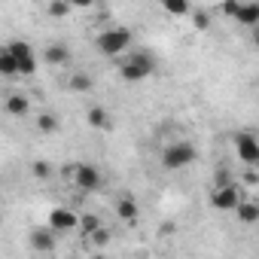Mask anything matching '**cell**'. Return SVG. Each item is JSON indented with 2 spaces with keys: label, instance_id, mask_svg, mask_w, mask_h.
I'll use <instances>...</instances> for the list:
<instances>
[{
  "label": "cell",
  "instance_id": "obj_1",
  "mask_svg": "<svg viewBox=\"0 0 259 259\" xmlns=\"http://www.w3.org/2000/svg\"><path fill=\"white\" fill-rule=\"evenodd\" d=\"M132 40H135V34L128 31V28L113 25V28L98 31V37H95V49H98L101 55H107V58H116V55H122V52L132 49Z\"/></svg>",
  "mask_w": 259,
  "mask_h": 259
},
{
  "label": "cell",
  "instance_id": "obj_2",
  "mask_svg": "<svg viewBox=\"0 0 259 259\" xmlns=\"http://www.w3.org/2000/svg\"><path fill=\"white\" fill-rule=\"evenodd\" d=\"M162 168L165 171H183V168H189L195 159H198V147L192 144V141H171L165 150H162Z\"/></svg>",
  "mask_w": 259,
  "mask_h": 259
},
{
  "label": "cell",
  "instance_id": "obj_3",
  "mask_svg": "<svg viewBox=\"0 0 259 259\" xmlns=\"http://www.w3.org/2000/svg\"><path fill=\"white\" fill-rule=\"evenodd\" d=\"M153 73H156V58L150 52H132L119 64V79L122 82H141V79H147Z\"/></svg>",
  "mask_w": 259,
  "mask_h": 259
},
{
  "label": "cell",
  "instance_id": "obj_4",
  "mask_svg": "<svg viewBox=\"0 0 259 259\" xmlns=\"http://www.w3.org/2000/svg\"><path fill=\"white\" fill-rule=\"evenodd\" d=\"M67 174H70L73 189L82 192V195H92V192H101L104 189V171L98 165H92V162H76Z\"/></svg>",
  "mask_w": 259,
  "mask_h": 259
},
{
  "label": "cell",
  "instance_id": "obj_5",
  "mask_svg": "<svg viewBox=\"0 0 259 259\" xmlns=\"http://www.w3.org/2000/svg\"><path fill=\"white\" fill-rule=\"evenodd\" d=\"M244 201L238 183H213L210 195H207V204L210 210H220V213H235V207Z\"/></svg>",
  "mask_w": 259,
  "mask_h": 259
},
{
  "label": "cell",
  "instance_id": "obj_6",
  "mask_svg": "<svg viewBox=\"0 0 259 259\" xmlns=\"http://www.w3.org/2000/svg\"><path fill=\"white\" fill-rule=\"evenodd\" d=\"M79 213L73 210V207H64V204H58V207H52L49 210V226L58 232V235H70V232H79Z\"/></svg>",
  "mask_w": 259,
  "mask_h": 259
},
{
  "label": "cell",
  "instance_id": "obj_7",
  "mask_svg": "<svg viewBox=\"0 0 259 259\" xmlns=\"http://www.w3.org/2000/svg\"><path fill=\"white\" fill-rule=\"evenodd\" d=\"M235 153L244 165H253L259 168V135L253 132H238L235 135Z\"/></svg>",
  "mask_w": 259,
  "mask_h": 259
},
{
  "label": "cell",
  "instance_id": "obj_8",
  "mask_svg": "<svg viewBox=\"0 0 259 259\" xmlns=\"http://www.w3.org/2000/svg\"><path fill=\"white\" fill-rule=\"evenodd\" d=\"M7 46H10L13 55L19 58V70H22V76H34V73H37V52H34V46H31L28 40H10Z\"/></svg>",
  "mask_w": 259,
  "mask_h": 259
},
{
  "label": "cell",
  "instance_id": "obj_9",
  "mask_svg": "<svg viewBox=\"0 0 259 259\" xmlns=\"http://www.w3.org/2000/svg\"><path fill=\"white\" fill-rule=\"evenodd\" d=\"M28 241H31V250H34V253H55V247H58V232L46 223V226L31 229Z\"/></svg>",
  "mask_w": 259,
  "mask_h": 259
},
{
  "label": "cell",
  "instance_id": "obj_10",
  "mask_svg": "<svg viewBox=\"0 0 259 259\" xmlns=\"http://www.w3.org/2000/svg\"><path fill=\"white\" fill-rule=\"evenodd\" d=\"M4 110H7L13 119H25V116L31 113V98H28L25 92H10V95L4 98Z\"/></svg>",
  "mask_w": 259,
  "mask_h": 259
},
{
  "label": "cell",
  "instance_id": "obj_11",
  "mask_svg": "<svg viewBox=\"0 0 259 259\" xmlns=\"http://www.w3.org/2000/svg\"><path fill=\"white\" fill-rule=\"evenodd\" d=\"M85 122H89L92 128H98V132H110V128H113L110 110H107L104 104H92V107L85 110Z\"/></svg>",
  "mask_w": 259,
  "mask_h": 259
},
{
  "label": "cell",
  "instance_id": "obj_12",
  "mask_svg": "<svg viewBox=\"0 0 259 259\" xmlns=\"http://www.w3.org/2000/svg\"><path fill=\"white\" fill-rule=\"evenodd\" d=\"M235 22L244 28H256L259 25V0H241V7L235 13Z\"/></svg>",
  "mask_w": 259,
  "mask_h": 259
},
{
  "label": "cell",
  "instance_id": "obj_13",
  "mask_svg": "<svg viewBox=\"0 0 259 259\" xmlns=\"http://www.w3.org/2000/svg\"><path fill=\"white\" fill-rule=\"evenodd\" d=\"M43 61L52 64V67H67V64H70V49H67L64 43H49V46L43 49Z\"/></svg>",
  "mask_w": 259,
  "mask_h": 259
},
{
  "label": "cell",
  "instance_id": "obj_14",
  "mask_svg": "<svg viewBox=\"0 0 259 259\" xmlns=\"http://www.w3.org/2000/svg\"><path fill=\"white\" fill-rule=\"evenodd\" d=\"M64 85H67V92H76V95H89V92L95 89V79H92V73H85V70H73V73L64 79Z\"/></svg>",
  "mask_w": 259,
  "mask_h": 259
},
{
  "label": "cell",
  "instance_id": "obj_15",
  "mask_svg": "<svg viewBox=\"0 0 259 259\" xmlns=\"http://www.w3.org/2000/svg\"><path fill=\"white\" fill-rule=\"evenodd\" d=\"M235 217H238L241 226H256V223H259V201L244 198V201L235 207Z\"/></svg>",
  "mask_w": 259,
  "mask_h": 259
},
{
  "label": "cell",
  "instance_id": "obj_16",
  "mask_svg": "<svg viewBox=\"0 0 259 259\" xmlns=\"http://www.w3.org/2000/svg\"><path fill=\"white\" fill-rule=\"evenodd\" d=\"M138 213H141V207H138V201H135L132 195L116 198V217H119L122 223H135V220H138Z\"/></svg>",
  "mask_w": 259,
  "mask_h": 259
},
{
  "label": "cell",
  "instance_id": "obj_17",
  "mask_svg": "<svg viewBox=\"0 0 259 259\" xmlns=\"http://www.w3.org/2000/svg\"><path fill=\"white\" fill-rule=\"evenodd\" d=\"M58 128H61V119H58V113H52V110H43V113H37V132L40 135H58Z\"/></svg>",
  "mask_w": 259,
  "mask_h": 259
},
{
  "label": "cell",
  "instance_id": "obj_18",
  "mask_svg": "<svg viewBox=\"0 0 259 259\" xmlns=\"http://www.w3.org/2000/svg\"><path fill=\"white\" fill-rule=\"evenodd\" d=\"M0 73H4V76H22V70H19V58L13 55L10 46L0 49Z\"/></svg>",
  "mask_w": 259,
  "mask_h": 259
},
{
  "label": "cell",
  "instance_id": "obj_19",
  "mask_svg": "<svg viewBox=\"0 0 259 259\" xmlns=\"http://www.w3.org/2000/svg\"><path fill=\"white\" fill-rule=\"evenodd\" d=\"M159 7H162L168 16H174V19L192 13V4H189V0H159Z\"/></svg>",
  "mask_w": 259,
  "mask_h": 259
},
{
  "label": "cell",
  "instance_id": "obj_20",
  "mask_svg": "<svg viewBox=\"0 0 259 259\" xmlns=\"http://www.w3.org/2000/svg\"><path fill=\"white\" fill-rule=\"evenodd\" d=\"M70 0H49L46 4V16H52V19H67L70 16Z\"/></svg>",
  "mask_w": 259,
  "mask_h": 259
},
{
  "label": "cell",
  "instance_id": "obj_21",
  "mask_svg": "<svg viewBox=\"0 0 259 259\" xmlns=\"http://www.w3.org/2000/svg\"><path fill=\"white\" fill-rule=\"evenodd\" d=\"M31 174H34L37 180H49V177H52V165H49L46 159H34V162H31Z\"/></svg>",
  "mask_w": 259,
  "mask_h": 259
},
{
  "label": "cell",
  "instance_id": "obj_22",
  "mask_svg": "<svg viewBox=\"0 0 259 259\" xmlns=\"http://www.w3.org/2000/svg\"><path fill=\"white\" fill-rule=\"evenodd\" d=\"M189 19H192V28L195 31H207L210 28V13L207 10H195V13H189Z\"/></svg>",
  "mask_w": 259,
  "mask_h": 259
},
{
  "label": "cell",
  "instance_id": "obj_23",
  "mask_svg": "<svg viewBox=\"0 0 259 259\" xmlns=\"http://www.w3.org/2000/svg\"><path fill=\"white\" fill-rule=\"evenodd\" d=\"M95 229H101V217H95V213H85V217L79 220V235H92Z\"/></svg>",
  "mask_w": 259,
  "mask_h": 259
},
{
  "label": "cell",
  "instance_id": "obj_24",
  "mask_svg": "<svg viewBox=\"0 0 259 259\" xmlns=\"http://www.w3.org/2000/svg\"><path fill=\"white\" fill-rule=\"evenodd\" d=\"M85 238H89V244H92V247H104V244L110 241V232L101 226V229H95V232H92V235H85Z\"/></svg>",
  "mask_w": 259,
  "mask_h": 259
},
{
  "label": "cell",
  "instance_id": "obj_25",
  "mask_svg": "<svg viewBox=\"0 0 259 259\" xmlns=\"http://www.w3.org/2000/svg\"><path fill=\"white\" fill-rule=\"evenodd\" d=\"M238 7H241V0H223V7H220V13H223V16H229V19H235Z\"/></svg>",
  "mask_w": 259,
  "mask_h": 259
},
{
  "label": "cell",
  "instance_id": "obj_26",
  "mask_svg": "<svg viewBox=\"0 0 259 259\" xmlns=\"http://www.w3.org/2000/svg\"><path fill=\"white\" fill-rule=\"evenodd\" d=\"M70 7H73V10H92L95 0H70Z\"/></svg>",
  "mask_w": 259,
  "mask_h": 259
},
{
  "label": "cell",
  "instance_id": "obj_27",
  "mask_svg": "<svg viewBox=\"0 0 259 259\" xmlns=\"http://www.w3.org/2000/svg\"><path fill=\"white\" fill-rule=\"evenodd\" d=\"M213 183H235V177L223 168V171H217V180H213Z\"/></svg>",
  "mask_w": 259,
  "mask_h": 259
},
{
  "label": "cell",
  "instance_id": "obj_28",
  "mask_svg": "<svg viewBox=\"0 0 259 259\" xmlns=\"http://www.w3.org/2000/svg\"><path fill=\"white\" fill-rule=\"evenodd\" d=\"M250 31H253V34H250V40H253V46L259 49V25H256V28H250Z\"/></svg>",
  "mask_w": 259,
  "mask_h": 259
}]
</instances>
